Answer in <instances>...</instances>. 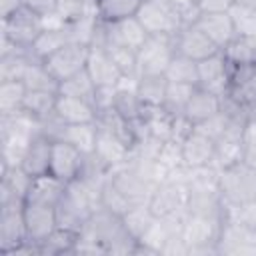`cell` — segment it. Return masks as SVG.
Segmentation results:
<instances>
[{
  "label": "cell",
  "mask_w": 256,
  "mask_h": 256,
  "mask_svg": "<svg viewBox=\"0 0 256 256\" xmlns=\"http://www.w3.org/2000/svg\"><path fill=\"white\" fill-rule=\"evenodd\" d=\"M218 190L224 206L256 204V166L242 158L218 168Z\"/></svg>",
  "instance_id": "obj_2"
},
{
  "label": "cell",
  "mask_w": 256,
  "mask_h": 256,
  "mask_svg": "<svg viewBox=\"0 0 256 256\" xmlns=\"http://www.w3.org/2000/svg\"><path fill=\"white\" fill-rule=\"evenodd\" d=\"M216 250L218 254L230 256H256V228L230 218H222Z\"/></svg>",
  "instance_id": "obj_8"
},
{
  "label": "cell",
  "mask_w": 256,
  "mask_h": 256,
  "mask_svg": "<svg viewBox=\"0 0 256 256\" xmlns=\"http://www.w3.org/2000/svg\"><path fill=\"white\" fill-rule=\"evenodd\" d=\"M220 52L224 54V58L228 60L230 66L256 62V40L242 36V34H236Z\"/></svg>",
  "instance_id": "obj_31"
},
{
  "label": "cell",
  "mask_w": 256,
  "mask_h": 256,
  "mask_svg": "<svg viewBox=\"0 0 256 256\" xmlns=\"http://www.w3.org/2000/svg\"><path fill=\"white\" fill-rule=\"evenodd\" d=\"M134 88L144 110L164 108L166 90H168V80L164 74H142L134 80Z\"/></svg>",
  "instance_id": "obj_23"
},
{
  "label": "cell",
  "mask_w": 256,
  "mask_h": 256,
  "mask_svg": "<svg viewBox=\"0 0 256 256\" xmlns=\"http://www.w3.org/2000/svg\"><path fill=\"white\" fill-rule=\"evenodd\" d=\"M108 178H110V182L118 188V192H120L132 206H136V204H146L148 198H150V194H152V190H154V186H156V184H152L150 180H146V178H144L136 168H132L130 164H124V166L112 170V172L108 174Z\"/></svg>",
  "instance_id": "obj_15"
},
{
  "label": "cell",
  "mask_w": 256,
  "mask_h": 256,
  "mask_svg": "<svg viewBox=\"0 0 256 256\" xmlns=\"http://www.w3.org/2000/svg\"><path fill=\"white\" fill-rule=\"evenodd\" d=\"M176 54L174 36L168 34H150L146 42L136 52L138 58V76L142 74H164L170 60Z\"/></svg>",
  "instance_id": "obj_9"
},
{
  "label": "cell",
  "mask_w": 256,
  "mask_h": 256,
  "mask_svg": "<svg viewBox=\"0 0 256 256\" xmlns=\"http://www.w3.org/2000/svg\"><path fill=\"white\" fill-rule=\"evenodd\" d=\"M22 6H24L22 0H0V16H2V20L10 18V16H12L14 12H18Z\"/></svg>",
  "instance_id": "obj_39"
},
{
  "label": "cell",
  "mask_w": 256,
  "mask_h": 256,
  "mask_svg": "<svg viewBox=\"0 0 256 256\" xmlns=\"http://www.w3.org/2000/svg\"><path fill=\"white\" fill-rule=\"evenodd\" d=\"M122 218H124L126 230L130 232V236H132L136 242L150 230V226H152L154 220H156V216L152 214V210L148 208V204H136V206H132Z\"/></svg>",
  "instance_id": "obj_33"
},
{
  "label": "cell",
  "mask_w": 256,
  "mask_h": 256,
  "mask_svg": "<svg viewBox=\"0 0 256 256\" xmlns=\"http://www.w3.org/2000/svg\"><path fill=\"white\" fill-rule=\"evenodd\" d=\"M26 8L40 14L44 20L58 14V0H22Z\"/></svg>",
  "instance_id": "obj_37"
},
{
  "label": "cell",
  "mask_w": 256,
  "mask_h": 256,
  "mask_svg": "<svg viewBox=\"0 0 256 256\" xmlns=\"http://www.w3.org/2000/svg\"><path fill=\"white\" fill-rule=\"evenodd\" d=\"M90 46L78 44V42H66L60 50H56L52 56L44 60V66L48 72L58 80V84L86 68Z\"/></svg>",
  "instance_id": "obj_14"
},
{
  "label": "cell",
  "mask_w": 256,
  "mask_h": 256,
  "mask_svg": "<svg viewBox=\"0 0 256 256\" xmlns=\"http://www.w3.org/2000/svg\"><path fill=\"white\" fill-rule=\"evenodd\" d=\"M28 88L22 80H2L0 82V116H12L22 112V104Z\"/></svg>",
  "instance_id": "obj_29"
},
{
  "label": "cell",
  "mask_w": 256,
  "mask_h": 256,
  "mask_svg": "<svg viewBox=\"0 0 256 256\" xmlns=\"http://www.w3.org/2000/svg\"><path fill=\"white\" fill-rule=\"evenodd\" d=\"M78 232L56 228V232L40 246V254H64V252H76Z\"/></svg>",
  "instance_id": "obj_35"
},
{
  "label": "cell",
  "mask_w": 256,
  "mask_h": 256,
  "mask_svg": "<svg viewBox=\"0 0 256 256\" xmlns=\"http://www.w3.org/2000/svg\"><path fill=\"white\" fill-rule=\"evenodd\" d=\"M164 76H166L168 82L198 86V62H194V60H190L182 54H174V58L170 60Z\"/></svg>",
  "instance_id": "obj_32"
},
{
  "label": "cell",
  "mask_w": 256,
  "mask_h": 256,
  "mask_svg": "<svg viewBox=\"0 0 256 256\" xmlns=\"http://www.w3.org/2000/svg\"><path fill=\"white\" fill-rule=\"evenodd\" d=\"M236 0H196L198 14L202 12H230Z\"/></svg>",
  "instance_id": "obj_38"
},
{
  "label": "cell",
  "mask_w": 256,
  "mask_h": 256,
  "mask_svg": "<svg viewBox=\"0 0 256 256\" xmlns=\"http://www.w3.org/2000/svg\"><path fill=\"white\" fill-rule=\"evenodd\" d=\"M54 118L60 124H88L98 120V110L92 100L58 94L54 106Z\"/></svg>",
  "instance_id": "obj_20"
},
{
  "label": "cell",
  "mask_w": 256,
  "mask_h": 256,
  "mask_svg": "<svg viewBox=\"0 0 256 256\" xmlns=\"http://www.w3.org/2000/svg\"><path fill=\"white\" fill-rule=\"evenodd\" d=\"M58 94H68V96H78V98L94 100L96 84L90 78V74L86 72V68H84L82 72H78V74L62 80L60 86H58Z\"/></svg>",
  "instance_id": "obj_34"
},
{
  "label": "cell",
  "mask_w": 256,
  "mask_h": 256,
  "mask_svg": "<svg viewBox=\"0 0 256 256\" xmlns=\"http://www.w3.org/2000/svg\"><path fill=\"white\" fill-rule=\"evenodd\" d=\"M52 142L54 138L48 136L46 132H36L32 140L28 142L24 156L20 160V166L30 174V176H44L50 172V158H52Z\"/></svg>",
  "instance_id": "obj_21"
},
{
  "label": "cell",
  "mask_w": 256,
  "mask_h": 256,
  "mask_svg": "<svg viewBox=\"0 0 256 256\" xmlns=\"http://www.w3.org/2000/svg\"><path fill=\"white\" fill-rule=\"evenodd\" d=\"M144 0H94V14L100 22H118L138 14Z\"/></svg>",
  "instance_id": "obj_28"
},
{
  "label": "cell",
  "mask_w": 256,
  "mask_h": 256,
  "mask_svg": "<svg viewBox=\"0 0 256 256\" xmlns=\"http://www.w3.org/2000/svg\"><path fill=\"white\" fill-rule=\"evenodd\" d=\"M56 138H62L76 148H80L84 154H92L98 138V124L88 122V124H62Z\"/></svg>",
  "instance_id": "obj_27"
},
{
  "label": "cell",
  "mask_w": 256,
  "mask_h": 256,
  "mask_svg": "<svg viewBox=\"0 0 256 256\" xmlns=\"http://www.w3.org/2000/svg\"><path fill=\"white\" fill-rule=\"evenodd\" d=\"M180 162L188 170H198L206 166H214L216 160V140L208 136L204 130L192 126L180 140Z\"/></svg>",
  "instance_id": "obj_7"
},
{
  "label": "cell",
  "mask_w": 256,
  "mask_h": 256,
  "mask_svg": "<svg viewBox=\"0 0 256 256\" xmlns=\"http://www.w3.org/2000/svg\"><path fill=\"white\" fill-rule=\"evenodd\" d=\"M188 174L174 176L168 174L162 182H158L148 198V208L156 218H180L186 216L188 208Z\"/></svg>",
  "instance_id": "obj_3"
},
{
  "label": "cell",
  "mask_w": 256,
  "mask_h": 256,
  "mask_svg": "<svg viewBox=\"0 0 256 256\" xmlns=\"http://www.w3.org/2000/svg\"><path fill=\"white\" fill-rule=\"evenodd\" d=\"M66 42H70V38H68V32H66L64 24L46 26V28L38 34V38L34 40V44H32V48H30V54H32L36 60L44 62L48 56H52L56 50H60Z\"/></svg>",
  "instance_id": "obj_25"
},
{
  "label": "cell",
  "mask_w": 256,
  "mask_h": 256,
  "mask_svg": "<svg viewBox=\"0 0 256 256\" xmlns=\"http://www.w3.org/2000/svg\"><path fill=\"white\" fill-rule=\"evenodd\" d=\"M148 36L150 34L144 30L138 18L132 16V18H124V20L108 22V24L100 22V30H98L94 44H112V46H122V48L138 52Z\"/></svg>",
  "instance_id": "obj_10"
},
{
  "label": "cell",
  "mask_w": 256,
  "mask_h": 256,
  "mask_svg": "<svg viewBox=\"0 0 256 256\" xmlns=\"http://www.w3.org/2000/svg\"><path fill=\"white\" fill-rule=\"evenodd\" d=\"M196 86H188V84H176V82H168V90H166V100H164V110L176 118H182L184 106L192 94Z\"/></svg>",
  "instance_id": "obj_36"
},
{
  "label": "cell",
  "mask_w": 256,
  "mask_h": 256,
  "mask_svg": "<svg viewBox=\"0 0 256 256\" xmlns=\"http://www.w3.org/2000/svg\"><path fill=\"white\" fill-rule=\"evenodd\" d=\"M24 224H26L28 242L38 246V250H40V246L58 228L56 206L40 204V202H24Z\"/></svg>",
  "instance_id": "obj_13"
},
{
  "label": "cell",
  "mask_w": 256,
  "mask_h": 256,
  "mask_svg": "<svg viewBox=\"0 0 256 256\" xmlns=\"http://www.w3.org/2000/svg\"><path fill=\"white\" fill-rule=\"evenodd\" d=\"M24 82V86L28 90H50V92H58V80L48 72V68L44 66V62L32 58L28 62V66L24 68V74L20 78Z\"/></svg>",
  "instance_id": "obj_30"
},
{
  "label": "cell",
  "mask_w": 256,
  "mask_h": 256,
  "mask_svg": "<svg viewBox=\"0 0 256 256\" xmlns=\"http://www.w3.org/2000/svg\"><path fill=\"white\" fill-rule=\"evenodd\" d=\"M174 46H176V54H182L194 62H200V60L220 52V48L194 22L184 24L174 34Z\"/></svg>",
  "instance_id": "obj_16"
},
{
  "label": "cell",
  "mask_w": 256,
  "mask_h": 256,
  "mask_svg": "<svg viewBox=\"0 0 256 256\" xmlns=\"http://www.w3.org/2000/svg\"><path fill=\"white\" fill-rule=\"evenodd\" d=\"M56 98H58V92L28 90L26 98H24V104H22V112L28 114L32 120H36L42 126V122H46V120H50L54 116Z\"/></svg>",
  "instance_id": "obj_24"
},
{
  "label": "cell",
  "mask_w": 256,
  "mask_h": 256,
  "mask_svg": "<svg viewBox=\"0 0 256 256\" xmlns=\"http://www.w3.org/2000/svg\"><path fill=\"white\" fill-rule=\"evenodd\" d=\"M194 24L222 50L238 32L230 12H202L196 16Z\"/></svg>",
  "instance_id": "obj_22"
},
{
  "label": "cell",
  "mask_w": 256,
  "mask_h": 256,
  "mask_svg": "<svg viewBox=\"0 0 256 256\" xmlns=\"http://www.w3.org/2000/svg\"><path fill=\"white\" fill-rule=\"evenodd\" d=\"M28 242L24 224V200L8 198L0 202V252L6 256L18 254Z\"/></svg>",
  "instance_id": "obj_5"
},
{
  "label": "cell",
  "mask_w": 256,
  "mask_h": 256,
  "mask_svg": "<svg viewBox=\"0 0 256 256\" xmlns=\"http://www.w3.org/2000/svg\"><path fill=\"white\" fill-rule=\"evenodd\" d=\"M44 28H46V20L40 14L32 12L30 8L22 6L10 18L2 20V40L10 42L12 46H16L20 50L30 52L34 40L38 38V34Z\"/></svg>",
  "instance_id": "obj_6"
},
{
  "label": "cell",
  "mask_w": 256,
  "mask_h": 256,
  "mask_svg": "<svg viewBox=\"0 0 256 256\" xmlns=\"http://www.w3.org/2000/svg\"><path fill=\"white\" fill-rule=\"evenodd\" d=\"M86 158H88V154H84L74 144H70L62 138H54L48 174H52L54 178H58L64 184H70L84 174Z\"/></svg>",
  "instance_id": "obj_11"
},
{
  "label": "cell",
  "mask_w": 256,
  "mask_h": 256,
  "mask_svg": "<svg viewBox=\"0 0 256 256\" xmlns=\"http://www.w3.org/2000/svg\"><path fill=\"white\" fill-rule=\"evenodd\" d=\"M222 98L216 92H210L206 88L196 86L184 106L182 118L190 124V126H200L204 122H208L210 118H214L220 110H222Z\"/></svg>",
  "instance_id": "obj_18"
},
{
  "label": "cell",
  "mask_w": 256,
  "mask_h": 256,
  "mask_svg": "<svg viewBox=\"0 0 256 256\" xmlns=\"http://www.w3.org/2000/svg\"><path fill=\"white\" fill-rule=\"evenodd\" d=\"M136 18L148 34L174 36L186 24L176 0H144Z\"/></svg>",
  "instance_id": "obj_4"
},
{
  "label": "cell",
  "mask_w": 256,
  "mask_h": 256,
  "mask_svg": "<svg viewBox=\"0 0 256 256\" xmlns=\"http://www.w3.org/2000/svg\"><path fill=\"white\" fill-rule=\"evenodd\" d=\"M230 68L232 66L228 64L222 52H216L214 56L200 60L198 62V86L224 96L228 90V82H230Z\"/></svg>",
  "instance_id": "obj_19"
},
{
  "label": "cell",
  "mask_w": 256,
  "mask_h": 256,
  "mask_svg": "<svg viewBox=\"0 0 256 256\" xmlns=\"http://www.w3.org/2000/svg\"><path fill=\"white\" fill-rule=\"evenodd\" d=\"M232 104L246 112H256V62L230 68V82L224 94Z\"/></svg>",
  "instance_id": "obj_12"
},
{
  "label": "cell",
  "mask_w": 256,
  "mask_h": 256,
  "mask_svg": "<svg viewBox=\"0 0 256 256\" xmlns=\"http://www.w3.org/2000/svg\"><path fill=\"white\" fill-rule=\"evenodd\" d=\"M86 72L94 80L96 88L100 86H110L118 88L124 82V74L108 54V50L100 44H92L88 50V60H86Z\"/></svg>",
  "instance_id": "obj_17"
},
{
  "label": "cell",
  "mask_w": 256,
  "mask_h": 256,
  "mask_svg": "<svg viewBox=\"0 0 256 256\" xmlns=\"http://www.w3.org/2000/svg\"><path fill=\"white\" fill-rule=\"evenodd\" d=\"M136 240L126 230L124 218L104 206H98L78 232L76 252L90 254H128L136 252Z\"/></svg>",
  "instance_id": "obj_1"
},
{
  "label": "cell",
  "mask_w": 256,
  "mask_h": 256,
  "mask_svg": "<svg viewBox=\"0 0 256 256\" xmlns=\"http://www.w3.org/2000/svg\"><path fill=\"white\" fill-rule=\"evenodd\" d=\"M66 184L60 182L58 178H54L52 174H44V176H36L30 184V190L24 198V202H40V204H52L56 206L58 200L62 198Z\"/></svg>",
  "instance_id": "obj_26"
}]
</instances>
